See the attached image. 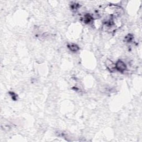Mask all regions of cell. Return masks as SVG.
<instances>
[{
	"instance_id": "5b68a950",
	"label": "cell",
	"mask_w": 142,
	"mask_h": 142,
	"mask_svg": "<svg viewBox=\"0 0 142 142\" xmlns=\"http://www.w3.org/2000/svg\"><path fill=\"white\" fill-rule=\"evenodd\" d=\"M79 7H80L79 4L77 2H72L70 4V8L73 11H76L79 8Z\"/></svg>"
},
{
	"instance_id": "277c9868",
	"label": "cell",
	"mask_w": 142,
	"mask_h": 142,
	"mask_svg": "<svg viewBox=\"0 0 142 142\" xmlns=\"http://www.w3.org/2000/svg\"><path fill=\"white\" fill-rule=\"evenodd\" d=\"M93 21V17L89 13H87L83 17V21L86 24H90Z\"/></svg>"
},
{
	"instance_id": "6da1fadb",
	"label": "cell",
	"mask_w": 142,
	"mask_h": 142,
	"mask_svg": "<svg viewBox=\"0 0 142 142\" xmlns=\"http://www.w3.org/2000/svg\"><path fill=\"white\" fill-rule=\"evenodd\" d=\"M115 64L117 71H119L121 73H123L126 71L127 69V67L124 62H123L121 60H119Z\"/></svg>"
},
{
	"instance_id": "7a4b0ae2",
	"label": "cell",
	"mask_w": 142,
	"mask_h": 142,
	"mask_svg": "<svg viewBox=\"0 0 142 142\" xmlns=\"http://www.w3.org/2000/svg\"><path fill=\"white\" fill-rule=\"evenodd\" d=\"M105 65H106V67L108 71L111 72H114L116 71V64L111 60H110L109 59H107L105 62Z\"/></svg>"
},
{
	"instance_id": "52a82bcc",
	"label": "cell",
	"mask_w": 142,
	"mask_h": 142,
	"mask_svg": "<svg viewBox=\"0 0 142 142\" xmlns=\"http://www.w3.org/2000/svg\"><path fill=\"white\" fill-rule=\"evenodd\" d=\"M9 94L10 95L11 97L12 98V99L13 100H17L18 96L15 92H9Z\"/></svg>"
},
{
	"instance_id": "3957f363",
	"label": "cell",
	"mask_w": 142,
	"mask_h": 142,
	"mask_svg": "<svg viewBox=\"0 0 142 142\" xmlns=\"http://www.w3.org/2000/svg\"><path fill=\"white\" fill-rule=\"evenodd\" d=\"M67 47L70 51L72 52H77L79 50V47L75 43H68L67 44Z\"/></svg>"
},
{
	"instance_id": "8992f818",
	"label": "cell",
	"mask_w": 142,
	"mask_h": 142,
	"mask_svg": "<svg viewBox=\"0 0 142 142\" xmlns=\"http://www.w3.org/2000/svg\"><path fill=\"white\" fill-rule=\"evenodd\" d=\"M133 38H134L133 35H132V34H128L125 37L124 41L126 42L129 43V42H132V41H133Z\"/></svg>"
}]
</instances>
